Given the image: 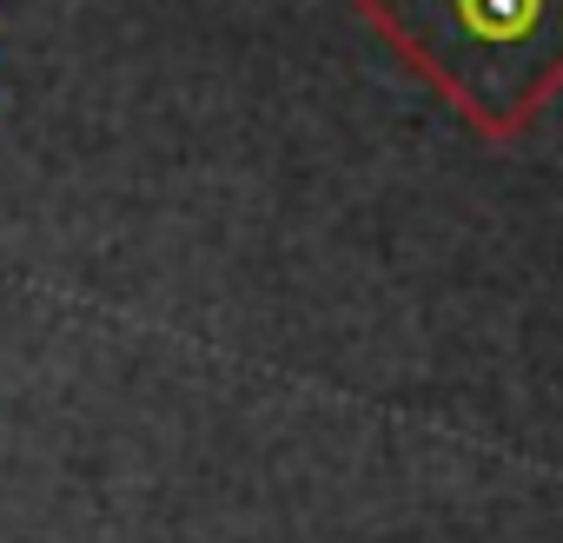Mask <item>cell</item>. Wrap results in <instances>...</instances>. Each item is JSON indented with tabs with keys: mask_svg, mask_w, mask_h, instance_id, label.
Segmentation results:
<instances>
[{
	"mask_svg": "<svg viewBox=\"0 0 563 543\" xmlns=\"http://www.w3.org/2000/svg\"><path fill=\"white\" fill-rule=\"evenodd\" d=\"M385 47L477 133H523L563 87V0H358Z\"/></svg>",
	"mask_w": 563,
	"mask_h": 543,
	"instance_id": "6da1fadb",
	"label": "cell"
}]
</instances>
